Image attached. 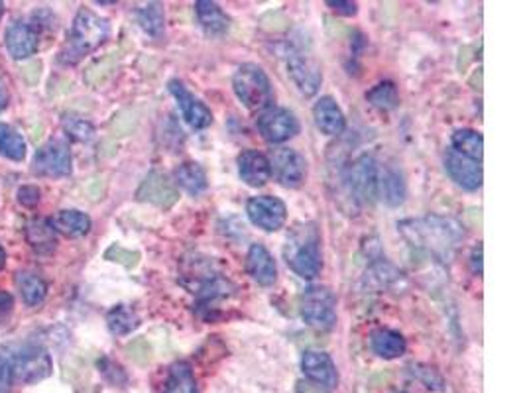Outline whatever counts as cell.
<instances>
[{"mask_svg":"<svg viewBox=\"0 0 525 393\" xmlns=\"http://www.w3.org/2000/svg\"><path fill=\"white\" fill-rule=\"evenodd\" d=\"M106 324L114 336H126L140 326V316L128 307V305H114V307L106 313Z\"/></svg>","mask_w":525,"mask_h":393,"instance_id":"cell-30","label":"cell"},{"mask_svg":"<svg viewBox=\"0 0 525 393\" xmlns=\"http://www.w3.org/2000/svg\"><path fill=\"white\" fill-rule=\"evenodd\" d=\"M270 168L276 181L285 189H299L307 179V160L292 148L276 150Z\"/></svg>","mask_w":525,"mask_h":393,"instance_id":"cell-12","label":"cell"},{"mask_svg":"<svg viewBox=\"0 0 525 393\" xmlns=\"http://www.w3.org/2000/svg\"><path fill=\"white\" fill-rule=\"evenodd\" d=\"M5 266H6V252H5V248L0 246V271L5 270Z\"/></svg>","mask_w":525,"mask_h":393,"instance_id":"cell-43","label":"cell"},{"mask_svg":"<svg viewBox=\"0 0 525 393\" xmlns=\"http://www.w3.org/2000/svg\"><path fill=\"white\" fill-rule=\"evenodd\" d=\"M32 169L44 178H68L73 169L71 150L68 142L58 138L50 140L48 144L36 151L34 161H32Z\"/></svg>","mask_w":525,"mask_h":393,"instance_id":"cell-10","label":"cell"},{"mask_svg":"<svg viewBox=\"0 0 525 393\" xmlns=\"http://www.w3.org/2000/svg\"><path fill=\"white\" fill-rule=\"evenodd\" d=\"M313 118L321 133L340 136L347 130V118L333 96H321L313 106Z\"/></svg>","mask_w":525,"mask_h":393,"instance_id":"cell-20","label":"cell"},{"mask_svg":"<svg viewBox=\"0 0 525 393\" xmlns=\"http://www.w3.org/2000/svg\"><path fill=\"white\" fill-rule=\"evenodd\" d=\"M14 283L28 307H36V305L44 303L48 295V283L34 271H18L14 276Z\"/></svg>","mask_w":525,"mask_h":393,"instance_id":"cell-28","label":"cell"},{"mask_svg":"<svg viewBox=\"0 0 525 393\" xmlns=\"http://www.w3.org/2000/svg\"><path fill=\"white\" fill-rule=\"evenodd\" d=\"M111 36L109 20L95 14L89 8H81L73 20L71 34L66 50L61 51L59 61L63 63H77L91 51L101 48Z\"/></svg>","mask_w":525,"mask_h":393,"instance_id":"cell-4","label":"cell"},{"mask_svg":"<svg viewBox=\"0 0 525 393\" xmlns=\"http://www.w3.org/2000/svg\"><path fill=\"white\" fill-rule=\"evenodd\" d=\"M167 89H169L171 95H174L181 114H184L186 123L193 130H205V128H209L213 124L211 108L205 103H203L201 98H197L195 95H193L179 79H171L167 83Z\"/></svg>","mask_w":525,"mask_h":393,"instance_id":"cell-13","label":"cell"},{"mask_svg":"<svg viewBox=\"0 0 525 393\" xmlns=\"http://www.w3.org/2000/svg\"><path fill=\"white\" fill-rule=\"evenodd\" d=\"M402 271L398 268H394L390 261H380V264H374L367 276H364V283L372 291H384L390 289L395 281H400Z\"/></svg>","mask_w":525,"mask_h":393,"instance_id":"cell-33","label":"cell"},{"mask_svg":"<svg viewBox=\"0 0 525 393\" xmlns=\"http://www.w3.org/2000/svg\"><path fill=\"white\" fill-rule=\"evenodd\" d=\"M395 393H405V391H395Z\"/></svg>","mask_w":525,"mask_h":393,"instance_id":"cell-45","label":"cell"},{"mask_svg":"<svg viewBox=\"0 0 525 393\" xmlns=\"http://www.w3.org/2000/svg\"><path fill=\"white\" fill-rule=\"evenodd\" d=\"M470 270H473L475 276H482V244L475 246L473 254H470Z\"/></svg>","mask_w":525,"mask_h":393,"instance_id":"cell-40","label":"cell"},{"mask_svg":"<svg viewBox=\"0 0 525 393\" xmlns=\"http://www.w3.org/2000/svg\"><path fill=\"white\" fill-rule=\"evenodd\" d=\"M195 14L201 28L209 36H224L231 30V18L222 13V8L211 0L195 3Z\"/></svg>","mask_w":525,"mask_h":393,"instance_id":"cell-22","label":"cell"},{"mask_svg":"<svg viewBox=\"0 0 525 393\" xmlns=\"http://www.w3.org/2000/svg\"><path fill=\"white\" fill-rule=\"evenodd\" d=\"M443 161H445L447 176L451 178L460 189L478 191L482 187V179H484V173H482L480 161L468 160L465 156L457 154V151H453V150L447 151Z\"/></svg>","mask_w":525,"mask_h":393,"instance_id":"cell-16","label":"cell"},{"mask_svg":"<svg viewBox=\"0 0 525 393\" xmlns=\"http://www.w3.org/2000/svg\"><path fill=\"white\" fill-rule=\"evenodd\" d=\"M256 128L267 144H284V142L295 138L302 130L297 116L284 106H272L262 111L256 118Z\"/></svg>","mask_w":525,"mask_h":393,"instance_id":"cell-9","label":"cell"},{"mask_svg":"<svg viewBox=\"0 0 525 393\" xmlns=\"http://www.w3.org/2000/svg\"><path fill=\"white\" fill-rule=\"evenodd\" d=\"M378 196L388 206H400L405 203L407 183H405V176H403L402 168H398V166L380 168Z\"/></svg>","mask_w":525,"mask_h":393,"instance_id":"cell-21","label":"cell"},{"mask_svg":"<svg viewBox=\"0 0 525 393\" xmlns=\"http://www.w3.org/2000/svg\"><path fill=\"white\" fill-rule=\"evenodd\" d=\"M299 313L307 326L321 333L333 331L337 324V297L323 286H311L302 293Z\"/></svg>","mask_w":525,"mask_h":393,"instance_id":"cell-6","label":"cell"},{"mask_svg":"<svg viewBox=\"0 0 525 393\" xmlns=\"http://www.w3.org/2000/svg\"><path fill=\"white\" fill-rule=\"evenodd\" d=\"M61 124H63V130L68 133V136L77 142H89L95 136V126L87 118L69 114V116H63Z\"/></svg>","mask_w":525,"mask_h":393,"instance_id":"cell-35","label":"cell"},{"mask_svg":"<svg viewBox=\"0 0 525 393\" xmlns=\"http://www.w3.org/2000/svg\"><path fill=\"white\" fill-rule=\"evenodd\" d=\"M345 185L358 205H372L378 199L380 163L370 154H362L345 168Z\"/></svg>","mask_w":525,"mask_h":393,"instance_id":"cell-8","label":"cell"},{"mask_svg":"<svg viewBox=\"0 0 525 393\" xmlns=\"http://www.w3.org/2000/svg\"><path fill=\"white\" fill-rule=\"evenodd\" d=\"M10 386H34L51 376L53 362L44 346L20 344L3 348Z\"/></svg>","mask_w":525,"mask_h":393,"instance_id":"cell-3","label":"cell"},{"mask_svg":"<svg viewBox=\"0 0 525 393\" xmlns=\"http://www.w3.org/2000/svg\"><path fill=\"white\" fill-rule=\"evenodd\" d=\"M246 215H249L254 226L262 228L266 233H277L287 221V206L280 196L258 195L246 203Z\"/></svg>","mask_w":525,"mask_h":393,"instance_id":"cell-11","label":"cell"},{"mask_svg":"<svg viewBox=\"0 0 525 393\" xmlns=\"http://www.w3.org/2000/svg\"><path fill=\"white\" fill-rule=\"evenodd\" d=\"M6 105H8V93H6V89L3 87V83H0V113L5 111Z\"/></svg>","mask_w":525,"mask_h":393,"instance_id":"cell-42","label":"cell"},{"mask_svg":"<svg viewBox=\"0 0 525 393\" xmlns=\"http://www.w3.org/2000/svg\"><path fill=\"white\" fill-rule=\"evenodd\" d=\"M162 393H197V379L189 362L177 360L167 368Z\"/></svg>","mask_w":525,"mask_h":393,"instance_id":"cell-26","label":"cell"},{"mask_svg":"<svg viewBox=\"0 0 525 393\" xmlns=\"http://www.w3.org/2000/svg\"><path fill=\"white\" fill-rule=\"evenodd\" d=\"M284 260L287 268L302 279L311 281L321 274L323 254H321V231L317 223H299L287 233Z\"/></svg>","mask_w":525,"mask_h":393,"instance_id":"cell-2","label":"cell"},{"mask_svg":"<svg viewBox=\"0 0 525 393\" xmlns=\"http://www.w3.org/2000/svg\"><path fill=\"white\" fill-rule=\"evenodd\" d=\"M367 101L374 108H378V111L390 113L400 105L398 87H395L392 81H382L378 85H374L372 89L367 93Z\"/></svg>","mask_w":525,"mask_h":393,"instance_id":"cell-34","label":"cell"},{"mask_svg":"<svg viewBox=\"0 0 525 393\" xmlns=\"http://www.w3.org/2000/svg\"><path fill=\"white\" fill-rule=\"evenodd\" d=\"M372 352L384 360H395L405 354L407 343L402 333L392 329H378L370 334Z\"/></svg>","mask_w":525,"mask_h":393,"instance_id":"cell-25","label":"cell"},{"mask_svg":"<svg viewBox=\"0 0 525 393\" xmlns=\"http://www.w3.org/2000/svg\"><path fill=\"white\" fill-rule=\"evenodd\" d=\"M13 305H14L13 295L5 289H0V313H8L10 309H13Z\"/></svg>","mask_w":525,"mask_h":393,"instance_id":"cell-41","label":"cell"},{"mask_svg":"<svg viewBox=\"0 0 525 393\" xmlns=\"http://www.w3.org/2000/svg\"><path fill=\"white\" fill-rule=\"evenodd\" d=\"M26 240L40 254H50L58 244L56 231L44 218H34V221L26 224Z\"/></svg>","mask_w":525,"mask_h":393,"instance_id":"cell-29","label":"cell"},{"mask_svg":"<svg viewBox=\"0 0 525 393\" xmlns=\"http://www.w3.org/2000/svg\"><path fill=\"white\" fill-rule=\"evenodd\" d=\"M48 223L51 224L53 231L63 234V236H69V238H81L85 234H89L91 226H93L89 215L75 211V209L59 211V213L53 215Z\"/></svg>","mask_w":525,"mask_h":393,"instance_id":"cell-23","label":"cell"},{"mask_svg":"<svg viewBox=\"0 0 525 393\" xmlns=\"http://www.w3.org/2000/svg\"><path fill=\"white\" fill-rule=\"evenodd\" d=\"M232 91L249 111H266L276 101L274 85L258 63H242L232 75Z\"/></svg>","mask_w":525,"mask_h":393,"instance_id":"cell-5","label":"cell"},{"mask_svg":"<svg viewBox=\"0 0 525 393\" xmlns=\"http://www.w3.org/2000/svg\"><path fill=\"white\" fill-rule=\"evenodd\" d=\"M302 372L303 376L319 388L327 391L339 386V370L327 352L323 351H305L302 356Z\"/></svg>","mask_w":525,"mask_h":393,"instance_id":"cell-15","label":"cell"},{"mask_svg":"<svg viewBox=\"0 0 525 393\" xmlns=\"http://www.w3.org/2000/svg\"><path fill=\"white\" fill-rule=\"evenodd\" d=\"M451 150L468 160L482 161V156H484V138L473 128H458L451 136Z\"/></svg>","mask_w":525,"mask_h":393,"instance_id":"cell-27","label":"cell"},{"mask_svg":"<svg viewBox=\"0 0 525 393\" xmlns=\"http://www.w3.org/2000/svg\"><path fill=\"white\" fill-rule=\"evenodd\" d=\"M174 183L176 187H181L193 196H199L209 187L207 171L197 161H184L181 166H177L174 171Z\"/></svg>","mask_w":525,"mask_h":393,"instance_id":"cell-24","label":"cell"},{"mask_svg":"<svg viewBox=\"0 0 525 393\" xmlns=\"http://www.w3.org/2000/svg\"><path fill=\"white\" fill-rule=\"evenodd\" d=\"M3 14H5V5L0 3V18H3Z\"/></svg>","mask_w":525,"mask_h":393,"instance_id":"cell-44","label":"cell"},{"mask_svg":"<svg viewBox=\"0 0 525 393\" xmlns=\"http://www.w3.org/2000/svg\"><path fill=\"white\" fill-rule=\"evenodd\" d=\"M239 176L249 185V187H264L272 179L270 160H267L258 150H246L239 156Z\"/></svg>","mask_w":525,"mask_h":393,"instance_id":"cell-18","label":"cell"},{"mask_svg":"<svg viewBox=\"0 0 525 393\" xmlns=\"http://www.w3.org/2000/svg\"><path fill=\"white\" fill-rule=\"evenodd\" d=\"M327 6L335 10L340 16H355L358 13V5L350 0H327Z\"/></svg>","mask_w":525,"mask_h":393,"instance_id":"cell-39","label":"cell"},{"mask_svg":"<svg viewBox=\"0 0 525 393\" xmlns=\"http://www.w3.org/2000/svg\"><path fill=\"white\" fill-rule=\"evenodd\" d=\"M5 43L8 53L14 59H28L38 51L40 43L38 28L34 24H28L24 20L13 22V24L6 28Z\"/></svg>","mask_w":525,"mask_h":393,"instance_id":"cell-17","label":"cell"},{"mask_svg":"<svg viewBox=\"0 0 525 393\" xmlns=\"http://www.w3.org/2000/svg\"><path fill=\"white\" fill-rule=\"evenodd\" d=\"M246 271L262 288H270L277 279L276 260L264 244H252L246 256Z\"/></svg>","mask_w":525,"mask_h":393,"instance_id":"cell-19","label":"cell"},{"mask_svg":"<svg viewBox=\"0 0 525 393\" xmlns=\"http://www.w3.org/2000/svg\"><path fill=\"white\" fill-rule=\"evenodd\" d=\"M400 233L413 248L423 250L437 258H448L465 233L453 218L430 215L423 218H412L398 224Z\"/></svg>","mask_w":525,"mask_h":393,"instance_id":"cell-1","label":"cell"},{"mask_svg":"<svg viewBox=\"0 0 525 393\" xmlns=\"http://www.w3.org/2000/svg\"><path fill=\"white\" fill-rule=\"evenodd\" d=\"M138 201L156 205L159 209H169L179 199V191L176 183L171 181L162 171H149L140 187L136 191Z\"/></svg>","mask_w":525,"mask_h":393,"instance_id":"cell-14","label":"cell"},{"mask_svg":"<svg viewBox=\"0 0 525 393\" xmlns=\"http://www.w3.org/2000/svg\"><path fill=\"white\" fill-rule=\"evenodd\" d=\"M104 258L109 261H116V264H121L124 268H136L138 261H140V254L132 252V250H126L121 244H113L109 250L104 252Z\"/></svg>","mask_w":525,"mask_h":393,"instance_id":"cell-37","label":"cell"},{"mask_svg":"<svg viewBox=\"0 0 525 393\" xmlns=\"http://www.w3.org/2000/svg\"><path fill=\"white\" fill-rule=\"evenodd\" d=\"M285 65L289 78H292L299 93L303 96H313L319 93L321 83H323V69H321V63L307 46L294 41L287 48Z\"/></svg>","mask_w":525,"mask_h":393,"instance_id":"cell-7","label":"cell"},{"mask_svg":"<svg viewBox=\"0 0 525 393\" xmlns=\"http://www.w3.org/2000/svg\"><path fill=\"white\" fill-rule=\"evenodd\" d=\"M0 154L13 161H23L26 158V142L14 126L0 123Z\"/></svg>","mask_w":525,"mask_h":393,"instance_id":"cell-32","label":"cell"},{"mask_svg":"<svg viewBox=\"0 0 525 393\" xmlns=\"http://www.w3.org/2000/svg\"><path fill=\"white\" fill-rule=\"evenodd\" d=\"M412 374H413L417 379H420V381H423V386H425V388H430V389H433V391H445V389H447L443 376L439 374L437 370L430 368V366H413Z\"/></svg>","mask_w":525,"mask_h":393,"instance_id":"cell-36","label":"cell"},{"mask_svg":"<svg viewBox=\"0 0 525 393\" xmlns=\"http://www.w3.org/2000/svg\"><path fill=\"white\" fill-rule=\"evenodd\" d=\"M136 18L138 24L142 26L148 36L159 38L164 34L166 28V14H164V6L159 3H148L136 10Z\"/></svg>","mask_w":525,"mask_h":393,"instance_id":"cell-31","label":"cell"},{"mask_svg":"<svg viewBox=\"0 0 525 393\" xmlns=\"http://www.w3.org/2000/svg\"><path fill=\"white\" fill-rule=\"evenodd\" d=\"M0 393H5V391H0Z\"/></svg>","mask_w":525,"mask_h":393,"instance_id":"cell-46","label":"cell"},{"mask_svg":"<svg viewBox=\"0 0 525 393\" xmlns=\"http://www.w3.org/2000/svg\"><path fill=\"white\" fill-rule=\"evenodd\" d=\"M40 189L36 185H24V187L18 189V201L20 205H24L26 209H32V206H36L40 203Z\"/></svg>","mask_w":525,"mask_h":393,"instance_id":"cell-38","label":"cell"}]
</instances>
